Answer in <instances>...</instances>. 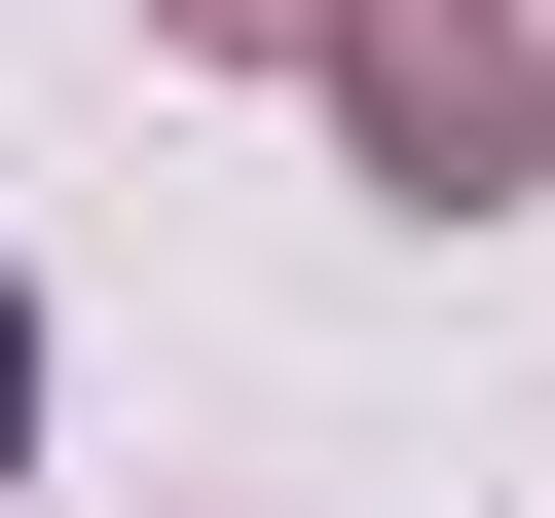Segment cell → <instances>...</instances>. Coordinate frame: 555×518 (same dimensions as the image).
I'll return each mask as SVG.
<instances>
[{"label":"cell","instance_id":"1","mask_svg":"<svg viewBox=\"0 0 555 518\" xmlns=\"http://www.w3.org/2000/svg\"><path fill=\"white\" fill-rule=\"evenodd\" d=\"M371 185L481 222V185H518V38H444V0H408V38H371Z\"/></svg>","mask_w":555,"mask_h":518},{"label":"cell","instance_id":"2","mask_svg":"<svg viewBox=\"0 0 555 518\" xmlns=\"http://www.w3.org/2000/svg\"><path fill=\"white\" fill-rule=\"evenodd\" d=\"M0 407H38V297H0Z\"/></svg>","mask_w":555,"mask_h":518}]
</instances>
